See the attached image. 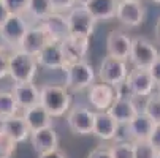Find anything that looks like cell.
<instances>
[{"mask_svg": "<svg viewBox=\"0 0 160 158\" xmlns=\"http://www.w3.org/2000/svg\"><path fill=\"white\" fill-rule=\"evenodd\" d=\"M63 71H65V84L63 85L70 92L87 90L90 85L95 84V79H97L95 68L87 60H81V62L68 65Z\"/></svg>", "mask_w": 160, "mask_h": 158, "instance_id": "2", "label": "cell"}, {"mask_svg": "<svg viewBox=\"0 0 160 158\" xmlns=\"http://www.w3.org/2000/svg\"><path fill=\"white\" fill-rule=\"evenodd\" d=\"M143 112L154 123H160V95L157 92H154L144 100Z\"/></svg>", "mask_w": 160, "mask_h": 158, "instance_id": "27", "label": "cell"}, {"mask_svg": "<svg viewBox=\"0 0 160 158\" xmlns=\"http://www.w3.org/2000/svg\"><path fill=\"white\" fill-rule=\"evenodd\" d=\"M154 3H157V5H160V0H152Z\"/></svg>", "mask_w": 160, "mask_h": 158, "instance_id": "40", "label": "cell"}, {"mask_svg": "<svg viewBox=\"0 0 160 158\" xmlns=\"http://www.w3.org/2000/svg\"><path fill=\"white\" fill-rule=\"evenodd\" d=\"M2 2L8 8L10 14H26L27 13L29 0H2Z\"/></svg>", "mask_w": 160, "mask_h": 158, "instance_id": "32", "label": "cell"}, {"mask_svg": "<svg viewBox=\"0 0 160 158\" xmlns=\"http://www.w3.org/2000/svg\"><path fill=\"white\" fill-rule=\"evenodd\" d=\"M109 147L112 158H135V147L133 142L128 139H119Z\"/></svg>", "mask_w": 160, "mask_h": 158, "instance_id": "28", "label": "cell"}, {"mask_svg": "<svg viewBox=\"0 0 160 158\" xmlns=\"http://www.w3.org/2000/svg\"><path fill=\"white\" fill-rule=\"evenodd\" d=\"M11 93L21 109L40 104V89L35 85V82H14Z\"/></svg>", "mask_w": 160, "mask_h": 158, "instance_id": "20", "label": "cell"}, {"mask_svg": "<svg viewBox=\"0 0 160 158\" xmlns=\"http://www.w3.org/2000/svg\"><path fill=\"white\" fill-rule=\"evenodd\" d=\"M11 14H10V11H8V8L5 7V3L0 0V27H2L5 22H7V19L10 17Z\"/></svg>", "mask_w": 160, "mask_h": 158, "instance_id": "38", "label": "cell"}, {"mask_svg": "<svg viewBox=\"0 0 160 158\" xmlns=\"http://www.w3.org/2000/svg\"><path fill=\"white\" fill-rule=\"evenodd\" d=\"M37 60H38V65L41 68H46V70H62L63 71L67 68L60 43H57V41L48 43L44 46V49L38 54Z\"/></svg>", "mask_w": 160, "mask_h": 158, "instance_id": "17", "label": "cell"}, {"mask_svg": "<svg viewBox=\"0 0 160 158\" xmlns=\"http://www.w3.org/2000/svg\"><path fill=\"white\" fill-rule=\"evenodd\" d=\"M160 52L154 46V43L146 36H133L132 38V49L128 55V62L132 66L138 68H151V65L157 60Z\"/></svg>", "mask_w": 160, "mask_h": 158, "instance_id": "6", "label": "cell"}, {"mask_svg": "<svg viewBox=\"0 0 160 158\" xmlns=\"http://www.w3.org/2000/svg\"><path fill=\"white\" fill-rule=\"evenodd\" d=\"M149 71H151V74H152V78H154V81H155V84L160 85V55H158L157 60L151 65Z\"/></svg>", "mask_w": 160, "mask_h": 158, "instance_id": "36", "label": "cell"}, {"mask_svg": "<svg viewBox=\"0 0 160 158\" xmlns=\"http://www.w3.org/2000/svg\"><path fill=\"white\" fill-rule=\"evenodd\" d=\"M125 85L130 90V93L138 98H148L149 95L157 92V84L148 68L132 66L125 79Z\"/></svg>", "mask_w": 160, "mask_h": 158, "instance_id": "8", "label": "cell"}, {"mask_svg": "<svg viewBox=\"0 0 160 158\" xmlns=\"http://www.w3.org/2000/svg\"><path fill=\"white\" fill-rule=\"evenodd\" d=\"M82 2H86V0H79V3H82Z\"/></svg>", "mask_w": 160, "mask_h": 158, "instance_id": "43", "label": "cell"}, {"mask_svg": "<svg viewBox=\"0 0 160 158\" xmlns=\"http://www.w3.org/2000/svg\"><path fill=\"white\" fill-rule=\"evenodd\" d=\"M60 48H62L65 63L68 66L72 63L86 60V55H87L89 48H90V38H81V36L70 35L60 43Z\"/></svg>", "mask_w": 160, "mask_h": 158, "instance_id": "13", "label": "cell"}, {"mask_svg": "<svg viewBox=\"0 0 160 158\" xmlns=\"http://www.w3.org/2000/svg\"><path fill=\"white\" fill-rule=\"evenodd\" d=\"M135 147V158H157V150L152 147L149 141H138L133 142Z\"/></svg>", "mask_w": 160, "mask_h": 158, "instance_id": "30", "label": "cell"}, {"mask_svg": "<svg viewBox=\"0 0 160 158\" xmlns=\"http://www.w3.org/2000/svg\"><path fill=\"white\" fill-rule=\"evenodd\" d=\"M0 128H2L10 138H13L18 144L26 142L30 138V128L26 122V119L22 117V114H16L13 117H8L5 120L0 122Z\"/></svg>", "mask_w": 160, "mask_h": 158, "instance_id": "22", "label": "cell"}, {"mask_svg": "<svg viewBox=\"0 0 160 158\" xmlns=\"http://www.w3.org/2000/svg\"><path fill=\"white\" fill-rule=\"evenodd\" d=\"M87 158H112L111 147L109 146H97L95 149L89 152Z\"/></svg>", "mask_w": 160, "mask_h": 158, "instance_id": "34", "label": "cell"}, {"mask_svg": "<svg viewBox=\"0 0 160 158\" xmlns=\"http://www.w3.org/2000/svg\"><path fill=\"white\" fill-rule=\"evenodd\" d=\"M143 100L144 98H138L133 95H118L108 112L121 127H125L140 112H143V104H140V101H143Z\"/></svg>", "mask_w": 160, "mask_h": 158, "instance_id": "4", "label": "cell"}, {"mask_svg": "<svg viewBox=\"0 0 160 158\" xmlns=\"http://www.w3.org/2000/svg\"><path fill=\"white\" fill-rule=\"evenodd\" d=\"M38 60L37 57L21 51L14 49L10 55V73L8 76L14 82H33V79L38 74Z\"/></svg>", "mask_w": 160, "mask_h": 158, "instance_id": "3", "label": "cell"}, {"mask_svg": "<svg viewBox=\"0 0 160 158\" xmlns=\"http://www.w3.org/2000/svg\"><path fill=\"white\" fill-rule=\"evenodd\" d=\"M154 32H155V41L160 44V17L157 19V24H155V30Z\"/></svg>", "mask_w": 160, "mask_h": 158, "instance_id": "39", "label": "cell"}, {"mask_svg": "<svg viewBox=\"0 0 160 158\" xmlns=\"http://www.w3.org/2000/svg\"><path fill=\"white\" fill-rule=\"evenodd\" d=\"M29 142L33 147V150L40 155L44 152H51L54 149H59V134L54 127L43 128V130L30 133Z\"/></svg>", "mask_w": 160, "mask_h": 158, "instance_id": "19", "label": "cell"}, {"mask_svg": "<svg viewBox=\"0 0 160 158\" xmlns=\"http://www.w3.org/2000/svg\"><path fill=\"white\" fill-rule=\"evenodd\" d=\"M51 41L52 40L49 38L48 32L44 30V27L41 24H37L33 27L30 26L29 32L26 33L24 40H22L21 44H19V49L33 55V57H38V54L44 49V46Z\"/></svg>", "mask_w": 160, "mask_h": 158, "instance_id": "14", "label": "cell"}, {"mask_svg": "<svg viewBox=\"0 0 160 158\" xmlns=\"http://www.w3.org/2000/svg\"><path fill=\"white\" fill-rule=\"evenodd\" d=\"M157 93L160 95V85H157Z\"/></svg>", "mask_w": 160, "mask_h": 158, "instance_id": "41", "label": "cell"}, {"mask_svg": "<svg viewBox=\"0 0 160 158\" xmlns=\"http://www.w3.org/2000/svg\"><path fill=\"white\" fill-rule=\"evenodd\" d=\"M14 49L7 46V44H2L0 46V81L5 79L10 73V55Z\"/></svg>", "mask_w": 160, "mask_h": 158, "instance_id": "31", "label": "cell"}, {"mask_svg": "<svg viewBox=\"0 0 160 158\" xmlns=\"http://www.w3.org/2000/svg\"><path fill=\"white\" fill-rule=\"evenodd\" d=\"M116 89L109 84L105 82H95L94 85H90L87 89V103L90 109H94L95 112H106L112 106L114 100H116Z\"/></svg>", "mask_w": 160, "mask_h": 158, "instance_id": "11", "label": "cell"}, {"mask_svg": "<svg viewBox=\"0 0 160 158\" xmlns=\"http://www.w3.org/2000/svg\"><path fill=\"white\" fill-rule=\"evenodd\" d=\"M67 21L68 27H70V35L81 38H90L94 35L97 21L82 3L76 5L72 11L67 13Z\"/></svg>", "mask_w": 160, "mask_h": 158, "instance_id": "10", "label": "cell"}, {"mask_svg": "<svg viewBox=\"0 0 160 158\" xmlns=\"http://www.w3.org/2000/svg\"><path fill=\"white\" fill-rule=\"evenodd\" d=\"M67 127L78 136H89L94 133L95 125V111L86 106H72L67 112Z\"/></svg>", "mask_w": 160, "mask_h": 158, "instance_id": "7", "label": "cell"}, {"mask_svg": "<svg viewBox=\"0 0 160 158\" xmlns=\"http://www.w3.org/2000/svg\"><path fill=\"white\" fill-rule=\"evenodd\" d=\"M132 49V38L122 32L121 29H114L108 33L106 36V55L121 59V60H128Z\"/></svg>", "mask_w": 160, "mask_h": 158, "instance_id": "15", "label": "cell"}, {"mask_svg": "<svg viewBox=\"0 0 160 158\" xmlns=\"http://www.w3.org/2000/svg\"><path fill=\"white\" fill-rule=\"evenodd\" d=\"M116 19L128 29L140 27L144 22V7L140 0H119Z\"/></svg>", "mask_w": 160, "mask_h": 158, "instance_id": "12", "label": "cell"}, {"mask_svg": "<svg viewBox=\"0 0 160 158\" xmlns=\"http://www.w3.org/2000/svg\"><path fill=\"white\" fill-rule=\"evenodd\" d=\"M157 158H160V152H158V153H157Z\"/></svg>", "mask_w": 160, "mask_h": 158, "instance_id": "42", "label": "cell"}, {"mask_svg": "<svg viewBox=\"0 0 160 158\" xmlns=\"http://www.w3.org/2000/svg\"><path fill=\"white\" fill-rule=\"evenodd\" d=\"M54 13H56V10L52 7L51 0H29V7H27V13L26 14L40 24V22H43L44 19H48Z\"/></svg>", "mask_w": 160, "mask_h": 158, "instance_id": "25", "label": "cell"}, {"mask_svg": "<svg viewBox=\"0 0 160 158\" xmlns=\"http://www.w3.org/2000/svg\"><path fill=\"white\" fill-rule=\"evenodd\" d=\"M29 29L30 24L26 19V14H11L5 24L0 27V40L7 46L19 49V44L24 40Z\"/></svg>", "mask_w": 160, "mask_h": 158, "instance_id": "9", "label": "cell"}, {"mask_svg": "<svg viewBox=\"0 0 160 158\" xmlns=\"http://www.w3.org/2000/svg\"><path fill=\"white\" fill-rule=\"evenodd\" d=\"M148 141L152 144V147L157 152H160V123L154 125V130H152V133H151V136H149Z\"/></svg>", "mask_w": 160, "mask_h": 158, "instance_id": "35", "label": "cell"}, {"mask_svg": "<svg viewBox=\"0 0 160 158\" xmlns=\"http://www.w3.org/2000/svg\"><path fill=\"white\" fill-rule=\"evenodd\" d=\"M154 122L144 114L140 112L128 125H125V139L132 141V142H138V141H148L151 133L154 130Z\"/></svg>", "mask_w": 160, "mask_h": 158, "instance_id": "18", "label": "cell"}, {"mask_svg": "<svg viewBox=\"0 0 160 158\" xmlns=\"http://www.w3.org/2000/svg\"><path fill=\"white\" fill-rule=\"evenodd\" d=\"M72 92L62 84H43L40 87V104L52 119L67 116L72 109Z\"/></svg>", "mask_w": 160, "mask_h": 158, "instance_id": "1", "label": "cell"}, {"mask_svg": "<svg viewBox=\"0 0 160 158\" xmlns=\"http://www.w3.org/2000/svg\"><path fill=\"white\" fill-rule=\"evenodd\" d=\"M40 24L44 27V30L48 32V35L52 41L62 43L65 38L70 36V27H68L67 14H63V13H54L48 19L40 22Z\"/></svg>", "mask_w": 160, "mask_h": 158, "instance_id": "21", "label": "cell"}, {"mask_svg": "<svg viewBox=\"0 0 160 158\" xmlns=\"http://www.w3.org/2000/svg\"><path fill=\"white\" fill-rule=\"evenodd\" d=\"M122 127L114 120L109 112H95V125H94V136L100 141H116L119 138V130Z\"/></svg>", "mask_w": 160, "mask_h": 158, "instance_id": "16", "label": "cell"}, {"mask_svg": "<svg viewBox=\"0 0 160 158\" xmlns=\"http://www.w3.org/2000/svg\"><path fill=\"white\" fill-rule=\"evenodd\" d=\"M22 117L26 119L30 131H38L43 128L54 127V119L41 104H35L27 109H22Z\"/></svg>", "mask_w": 160, "mask_h": 158, "instance_id": "24", "label": "cell"}, {"mask_svg": "<svg viewBox=\"0 0 160 158\" xmlns=\"http://www.w3.org/2000/svg\"><path fill=\"white\" fill-rule=\"evenodd\" d=\"M51 2H52L56 13H63V14H67L76 5H79V0H51Z\"/></svg>", "mask_w": 160, "mask_h": 158, "instance_id": "33", "label": "cell"}, {"mask_svg": "<svg viewBox=\"0 0 160 158\" xmlns=\"http://www.w3.org/2000/svg\"><path fill=\"white\" fill-rule=\"evenodd\" d=\"M18 142L0 128V158H13Z\"/></svg>", "mask_w": 160, "mask_h": 158, "instance_id": "29", "label": "cell"}, {"mask_svg": "<svg viewBox=\"0 0 160 158\" xmlns=\"http://www.w3.org/2000/svg\"><path fill=\"white\" fill-rule=\"evenodd\" d=\"M128 65L127 60H121V59H114V57H103V60L100 62L98 66V79L105 84L112 85L114 89L121 87L122 84H125V79L128 76Z\"/></svg>", "mask_w": 160, "mask_h": 158, "instance_id": "5", "label": "cell"}, {"mask_svg": "<svg viewBox=\"0 0 160 158\" xmlns=\"http://www.w3.org/2000/svg\"><path fill=\"white\" fill-rule=\"evenodd\" d=\"M19 111H21V108H19L18 101L14 100L11 90L10 92H0V122L19 114Z\"/></svg>", "mask_w": 160, "mask_h": 158, "instance_id": "26", "label": "cell"}, {"mask_svg": "<svg viewBox=\"0 0 160 158\" xmlns=\"http://www.w3.org/2000/svg\"><path fill=\"white\" fill-rule=\"evenodd\" d=\"M38 158H67L65 152L60 150V149H54L51 152H44V153H40Z\"/></svg>", "mask_w": 160, "mask_h": 158, "instance_id": "37", "label": "cell"}, {"mask_svg": "<svg viewBox=\"0 0 160 158\" xmlns=\"http://www.w3.org/2000/svg\"><path fill=\"white\" fill-rule=\"evenodd\" d=\"M82 5L94 16L97 22H100L116 19L119 0H86V2H82Z\"/></svg>", "mask_w": 160, "mask_h": 158, "instance_id": "23", "label": "cell"}]
</instances>
